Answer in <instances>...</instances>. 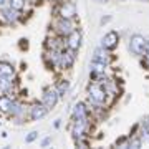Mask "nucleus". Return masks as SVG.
I'll use <instances>...</instances> for the list:
<instances>
[{
	"label": "nucleus",
	"instance_id": "a878e982",
	"mask_svg": "<svg viewBox=\"0 0 149 149\" xmlns=\"http://www.w3.org/2000/svg\"><path fill=\"white\" fill-rule=\"evenodd\" d=\"M50 144H52V136H45V138L40 141V146H42V148H48Z\"/></svg>",
	"mask_w": 149,
	"mask_h": 149
},
{
	"label": "nucleus",
	"instance_id": "4468645a",
	"mask_svg": "<svg viewBox=\"0 0 149 149\" xmlns=\"http://www.w3.org/2000/svg\"><path fill=\"white\" fill-rule=\"evenodd\" d=\"M70 119H80V118H90L91 116V111L90 108H88V104H86V101H76L71 106V109H70Z\"/></svg>",
	"mask_w": 149,
	"mask_h": 149
},
{
	"label": "nucleus",
	"instance_id": "5701e85b",
	"mask_svg": "<svg viewBox=\"0 0 149 149\" xmlns=\"http://www.w3.org/2000/svg\"><path fill=\"white\" fill-rule=\"evenodd\" d=\"M114 146L116 148H121V149H129V134L121 136L119 139H116L114 141Z\"/></svg>",
	"mask_w": 149,
	"mask_h": 149
},
{
	"label": "nucleus",
	"instance_id": "bb28decb",
	"mask_svg": "<svg viewBox=\"0 0 149 149\" xmlns=\"http://www.w3.org/2000/svg\"><path fill=\"white\" fill-rule=\"evenodd\" d=\"M111 20H113V17L111 15H106V17H103L101 20H100V23H101V25H106V23H109Z\"/></svg>",
	"mask_w": 149,
	"mask_h": 149
},
{
	"label": "nucleus",
	"instance_id": "c756f323",
	"mask_svg": "<svg viewBox=\"0 0 149 149\" xmlns=\"http://www.w3.org/2000/svg\"><path fill=\"white\" fill-rule=\"evenodd\" d=\"M7 3H8V0H0V8H2V7H5Z\"/></svg>",
	"mask_w": 149,
	"mask_h": 149
},
{
	"label": "nucleus",
	"instance_id": "9b49d317",
	"mask_svg": "<svg viewBox=\"0 0 149 149\" xmlns=\"http://www.w3.org/2000/svg\"><path fill=\"white\" fill-rule=\"evenodd\" d=\"M146 43H148V40L141 35V33H134V35H131L128 40V48L129 52L134 55V56H141L144 52V48H146Z\"/></svg>",
	"mask_w": 149,
	"mask_h": 149
},
{
	"label": "nucleus",
	"instance_id": "f704fd0d",
	"mask_svg": "<svg viewBox=\"0 0 149 149\" xmlns=\"http://www.w3.org/2000/svg\"><path fill=\"white\" fill-rule=\"evenodd\" d=\"M0 126H2V121H0Z\"/></svg>",
	"mask_w": 149,
	"mask_h": 149
},
{
	"label": "nucleus",
	"instance_id": "393cba45",
	"mask_svg": "<svg viewBox=\"0 0 149 149\" xmlns=\"http://www.w3.org/2000/svg\"><path fill=\"white\" fill-rule=\"evenodd\" d=\"M37 139H38V131H30V133L25 136V143L32 144V143H35Z\"/></svg>",
	"mask_w": 149,
	"mask_h": 149
},
{
	"label": "nucleus",
	"instance_id": "7ed1b4c3",
	"mask_svg": "<svg viewBox=\"0 0 149 149\" xmlns=\"http://www.w3.org/2000/svg\"><path fill=\"white\" fill-rule=\"evenodd\" d=\"M76 28H80L78 20H68V18H61V17H53L52 23H50V32L60 35V37H68Z\"/></svg>",
	"mask_w": 149,
	"mask_h": 149
},
{
	"label": "nucleus",
	"instance_id": "c85d7f7f",
	"mask_svg": "<svg viewBox=\"0 0 149 149\" xmlns=\"http://www.w3.org/2000/svg\"><path fill=\"white\" fill-rule=\"evenodd\" d=\"M30 3H33V5H37V3H42V2H47V0H28Z\"/></svg>",
	"mask_w": 149,
	"mask_h": 149
},
{
	"label": "nucleus",
	"instance_id": "6ab92c4d",
	"mask_svg": "<svg viewBox=\"0 0 149 149\" xmlns=\"http://www.w3.org/2000/svg\"><path fill=\"white\" fill-rule=\"evenodd\" d=\"M139 136L144 139L149 136V116L139 121Z\"/></svg>",
	"mask_w": 149,
	"mask_h": 149
},
{
	"label": "nucleus",
	"instance_id": "72a5a7b5",
	"mask_svg": "<svg viewBox=\"0 0 149 149\" xmlns=\"http://www.w3.org/2000/svg\"><path fill=\"white\" fill-rule=\"evenodd\" d=\"M118 2H128V0H118Z\"/></svg>",
	"mask_w": 149,
	"mask_h": 149
},
{
	"label": "nucleus",
	"instance_id": "f8f14e48",
	"mask_svg": "<svg viewBox=\"0 0 149 149\" xmlns=\"http://www.w3.org/2000/svg\"><path fill=\"white\" fill-rule=\"evenodd\" d=\"M60 100H61V96L56 93V90H55L53 86H47V88L43 90V95H42V100H40V101L52 111V109H55V108L58 106Z\"/></svg>",
	"mask_w": 149,
	"mask_h": 149
},
{
	"label": "nucleus",
	"instance_id": "aec40b11",
	"mask_svg": "<svg viewBox=\"0 0 149 149\" xmlns=\"http://www.w3.org/2000/svg\"><path fill=\"white\" fill-rule=\"evenodd\" d=\"M28 0H8V5L12 7V8H15V10H20L23 12L25 8L28 7Z\"/></svg>",
	"mask_w": 149,
	"mask_h": 149
},
{
	"label": "nucleus",
	"instance_id": "4be33fe9",
	"mask_svg": "<svg viewBox=\"0 0 149 149\" xmlns=\"http://www.w3.org/2000/svg\"><path fill=\"white\" fill-rule=\"evenodd\" d=\"M73 143L76 148H90L91 146V136H85V138L73 139Z\"/></svg>",
	"mask_w": 149,
	"mask_h": 149
},
{
	"label": "nucleus",
	"instance_id": "f03ea898",
	"mask_svg": "<svg viewBox=\"0 0 149 149\" xmlns=\"http://www.w3.org/2000/svg\"><path fill=\"white\" fill-rule=\"evenodd\" d=\"M86 98L91 101V104L95 108H104L108 109L106 101H108V93L104 91L101 83L98 81H90L86 86Z\"/></svg>",
	"mask_w": 149,
	"mask_h": 149
},
{
	"label": "nucleus",
	"instance_id": "2f4dec72",
	"mask_svg": "<svg viewBox=\"0 0 149 149\" xmlns=\"http://www.w3.org/2000/svg\"><path fill=\"white\" fill-rule=\"evenodd\" d=\"M146 143H148V144H149V136H148V138H146Z\"/></svg>",
	"mask_w": 149,
	"mask_h": 149
},
{
	"label": "nucleus",
	"instance_id": "a211bd4d",
	"mask_svg": "<svg viewBox=\"0 0 149 149\" xmlns=\"http://www.w3.org/2000/svg\"><path fill=\"white\" fill-rule=\"evenodd\" d=\"M12 103H13V96H10V95H0V113L7 116V113H8V109H10Z\"/></svg>",
	"mask_w": 149,
	"mask_h": 149
},
{
	"label": "nucleus",
	"instance_id": "f257e3e1",
	"mask_svg": "<svg viewBox=\"0 0 149 149\" xmlns=\"http://www.w3.org/2000/svg\"><path fill=\"white\" fill-rule=\"evenodd\" d=\"M95 128V121L93 118H80V119H70L68 124V131L71 134L73 139L78 138H85V136H91Z\"/></svg>",
	"mask_w": 149,
	"mask_h": 149
},
{
	"label": "nucleus",
	"instance_id": "0eeeda50",
	"mask_svg": "<svg viewBox=\"0 0 149 149\" xmlns=\"http://www.w3.org/2000/svg\"><path fill=\"white\" fill-rule=\"evenodd\" d=\"M78 60V52L76 50H71V48H65L61 52V58H60V68H58V73H65L74 66Z\"/></svg>",
	"mask_w": 149,
	"mask_h": 149
},
{
	"label": "nucleus",
	"instance_id": "ddd939ff",
	"mask_svg": "<svg viewBox=\"0 0 149 149\" xmlns=\"http://www.w3.org/2000/svg\"><path fill=\"white\" fill-rule=\"evenodd\" d=\"M91 60H96V61H101V63L108 65V66H111V65L114 63L116 56L113 55V52H108V50H104V48L100 45V47H96V48H95V52H93V56H91Z\"/></svg>",
	"mask_w": 149,
	"mask_h": 149
},
{
	"label": "nucleus",
	"instance_id": "423d86ee",
	"mask_svg": "<svg viewBox=\"0 0 149 149\" xmlns=\"http://www.w3.org/2000/svg\"><path fill=\"white\" fill-rule=\"evenodd\" d=\"M22 20H23V12L12 8L8 3L0 8V22H3L7 25H17Z\"/></svg>",
	"mask_w": 149,
	"mask_h": 149
},
{
	"label": "nucleus",
	"instance_id": "b1692460",
	"mask_svg": "<svg viewBox=\"0 0 149 149\" xmlns=\"http://www.w3.org/2000/svg\"><path fill=\"white\" fill-rule=\"evenodd\" d=\"M139 58L143 60V65H146V66L149 68V40H148V43H146V48H144L143 55H141Z\"/></svg>",
	"mask_w": 149,
	"mask_h": 149
},
{
	"label": "nucleus",
	"instance_id": "412c9836",
	"mask_svg": "<svg viewBox=\"0 0 149 149\" xmlns=\"http://www.w3.org/2000/svg\"><path fill=\"white\" fill-rule=\"evenodd\" d=\"M143 143H144V138H141L139 134H136V136H129V149L143 148Z\"/></svg>",
	"mask_w": 149,
	"mask_h": 149
},
{
	"label": "nucleus",
	"instance_id": "6e6552de",
	"mask_svg": "<svg viewBox=\"0 0 149 149\" xmlns=\"http://www.w3.org/2000/svg\"><path fill=\"white\" fill-rule=\"evenodd\" d=\"M60 58H61V52L60 50H43V63L48 70H53L58 73V68H60Z\"/></svg>",
	"mask_w": 149,
	"mask_h": 149
},
{
	"label": "nucleus",
	"instance_id": "cd10ccee",
	"mask_svg": "<svg viewBox=\"0 0 149 149\" xmlns=\"http://www.w3.org/2000/svg\"><path fill=\"white\" fill-rule=\"evenodd\" d=\"M61 123H63V119H61V118H56V119L53 121V128L60 129V128H61Z\"/></svg>",
	"mask_w": 149,
	"mask_h": 149
},
{
	"label": "nucleus",
	"instance_id": "f3484780",
	"mask_svg": "<svg viewBox=\"0 0 149 149\" xmlns=\"http://www.w3.org/2000/svg\"><path fill=\"white\" fill-rule=\"evenodd\" d=\"M0 74H3V76H18V71H17L13 63L7 61V60H0Z\"/></svg>",
	"mask_w": 149,
	"mask_h": 149
},
{
	"label": "nucleus",
	"instance_id": "7c9ffc66",
	"mask_svg": "<svg viewBox=\"0 0 149 149\" xmlns=\"http://www.w3.org/2000/svg\"><path fill=\"white\" fill-rule=\"evenodd\" d=\"M96 2H100V3H108L109 0H96Z\"/></svg>",
	"mask_w": 149,
	"mask_h": 149
},
{
	"label": "nucleus",
	"instance_id": "473e14b6",
	"mask_svg": "<svg viewBox=\"0 0 149 149\" xmlns=\"http://www.w3.org/2000/svg\"><path fill=\"white\" fill-rule=\"evenodd\" d=\"M138 2H149V0H138Z\"/></svg>",
	"mask_w": 149,
	"mask_h": 149
},
{
	"label": "nucleus",
	"instance_id": "dca6fc26",
	"mask_svg": "<svg viewBox=\"0 0 149 149\" xmlns=\"http://www.w3.org/2000/svg\"><path fill=\"white\" fill-rule=\"evenodd\" d=\"M53 88L56 90V93H58L61 98H65V96L70 93V88H71V80H70V78H65V76H61L60 80L55 81Z\"/></svg>",
	"mask_w": 149,
	"mask_h": 149
},
{
	"label": "nucleus",
	"instance_id": "1a4fd4ad",
	"mask_svg": "<svg viewBox=\"0 0 149 149\" xmlns=\"http://www.w3.org/2000/svg\"><path fill=\"white\" fill-rule=\"evenodd\" d=\"M48 113H50V109L42 101H33L28 104V119L30 121H42L43 118L48 116Z\"/></svg>",
	"mask_w": 149,
	"mask_h": 149
},
{
	"label": "nucleus",
	"instance_id": "9d476101",
	"mask_svg": "<svg viewBox=\"0 0 149 149\" xmlns=\"http://www.w3.org/2000/svg\"><path fill=\"white\" fill-rule=\"evenodd\" d=\"M119 42H121V33L116 32V30H109V32H106L103 35L100 45L104 50H108V52H114L119 47Z\"/></svg>",
	"mask_w": 149,
	"mask_h": 149
},
{
	"label": "nucleus",
	"instance_id": "39448f33",
	"mask_svg": "<svg viewBox=\"0 0 149 149\" xmlns=\"http://www.w3.org/2000/svg\"><path fill=\"white\" fill-rule=\"evenodd\" d=\"M53 17H61L68 20H78V7L73 0H58L55 3Z\"/></svg>",
	"mask_w": 149,
	"mask_h": 149
},
{
	"label": "nucleus",
	"instance_id": "2eb2a0df",
	"mask_svg": "<svg viewBox=\"0 0 149 149\" xmlns=\"http://www.w3.org/2000/svg\"><path fill=\"white\" fill-rule=\"evenodd\" d=\"M65 42H66V47L68 48L80 52L81 45H83V32H81L80 28H76L74 32L70 33L68 37H65Z\"/></svg>",
	"mask_w": 149,
	"mask_h": 149
},
{
	"label": "nucleus",
	"instance_id": "20e7f679",
	"mask_svg": "<svg viewBox=\"0 0 149 149\" xmlns=\"http://www.w3.org/2000/svg\"><path fill=\"white\" fill-rule=\"evenodd\" d=\"M7 116L12 118L15 124H23V123H28V104L23 100H22L20 96H17L13 98V103H12L10 109L7 113Z\"/></svg>",
	"mask_w": 149,
	"mask_h": 149
}]
</instances>
